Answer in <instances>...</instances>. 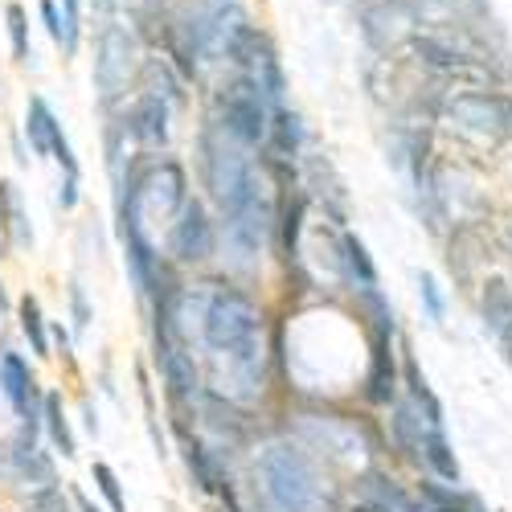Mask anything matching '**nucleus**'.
Returning <instances> with one entry per match:
<instances>
[{"mask_svg":"<svg viewBox=\"0 0 512 512\" xmlns=\"http://www.w3.org/2000/svg\"><path fill=\"white\" fill-rule=\"evenodd\" d=\"M205 340L213 349H226L238 357L242 373L259 381V308L238 291H213L205 308Z\"/></svg>","mask_w":512,"mask_h":512,"instance_id":"1","label":"nucleus"},{"mask_svg":"<svg viewBox=\"0 0 512 512\" xmlns=\"http://www.w3.org/2000/svg\"><path fill=\"white\" fill-rule=\"evenodd\" d=\"M29 512H70V500L54 488V484H46V488H41V492H33L29 496V504H25Z\"/></svg>","mask_w":512,"mask_h":512,"instance_id":"25","label":"nucleus"},{"mask_svg":"<svg viewBox=\"0 0 512 512\" xmlns=\"http://www.w3.org/2000/svg\"><path fill=\"white\" fill-rule=\"evenodd\" d=\"M95 480H99L103 496L111 500V508H115V512H127V500H123V492H119V480H115V472H111L107 463H95Z\"/></svg>","mask_w":512,"mask_h":512,"instance_id":"26","label":"nucleus"},{"mask_svg":"<svg viewBox=\"0 0 512 512\" xmlns=\"http://www.w3.org/2000/svg\"><path fill=\"white\" fill-rule=\"evenodd\" d=\"M226 132L242 144H263L271 123H267V99L259 87H234L226 99Z\"/></svg>","mask_w":512,"mask_h":512,"instance_id":"4","label":"nucleus"},{"mask_svg":"<svg viewBox=\"0 0 512 512\" xmlns=\"http://www.w3.org/2000/svg\"><path fill=\"white\" fill-rule=\"evenodd\" d=\"M484 320L492 332H504L512 324V291L504 279H488L484 287Z\"/></svg>","mask_w":512,"mask_h":512,"instance_id":"13","label":"nucleus"},{"mask_svg":"<svg viewBox=\"0 0 512 512\" xmlns=\"http://www.w3.org/2000/svg\"><path fill=\"white\" fill-rule=\"evenodd\" d=\"M78 29H82V5L78 0H62V50H78Z\"/></svg>","mask_w":512,"mask_h":512,"instance_id":"23","label":"nucleus"},{"mask_svg":"<svg viewBox=\"0 0 512 512\" xmlns=\"http://www.w3.org/2000/svg\"><path fill=\"white\" fill-rule=\"evenodd\" d=\"M160 369H164V381L173 386V394L177 398H189L193 390H197V369H193V361L173 345L168 336H160Z\"/></svg>","mask_w":512,"mask_h":512,"instance_id":"10","label":"nucleus"},{"mask_svg":"<svg viewBox=\"0 0 512 512\" xmlns=\"http://www.w3.org/2000/svg\"><path fill=\"white\" fill-rule=\"evenodd\" d=\"M259 472H263L267 496L279 512H320V484L300 451L271 447L259 459Z\"/></svg>","mask_w":512,"mask_h":512,"instance_id":"2","label":"nucleus"},{"mask_svg":"<svg viewBox=\"0 0 512 512\" xmlns=\"http://www.w3.org/2000/svg\"><path fill=\"white\" fill-rule=\"evenodd\" d=\"M304 197L300 201H291L287 205V218H283V246H287V254H295V246H300V226H304Z\"/></svg>","mask_w":512,"mask_h":512,"instance_id":"24","label":"nucleus"},{"mask_svg":"<svg viewBox=\"0 0 512 512\" xmlns=\"http://www.w3.org/2000/svg\"><path fill=\"white\" fill-rule=\"evenodd\" d=\"M394 431H398L402 451H410V455L422 451V418H414V406L402 402V406L394 410Z\"/></svg>","mask_w":512,"mask_h":512,"instance_id":"19","label":"nucleus"},{"mask_svg":"<svg viewBox=\"0 0 512 512\" xmlns=\"http://www.w3.org/2000/svg\"><path fill=\"white\" fill-rule=\"evenodd\" d=\"M418 287H422V304H426V316H431L435 324L443 320V295H439V283H435V275H422L418 279Z\"/></svg>","mask_w":512,"mask_h":512,"instance_id":"27","label":"nucleus"},{"mask_svg":"<svg viewBox=\"0 0 512 512\" xmlns=\"http://www.w3.org/2000/svg\"><path fill=\"white\" fill-rule=\"evenodd\" d=\"M394 328L377 324V336H373V373H369V398L373 402H390L394 398V386H398V373H394Z\"/></svg>","mask_w":512,"mask_h":512,"instance_id":"7","label":"nucleus"},{"mask_svg":"<svg viewBox=\"0 0 512 512\" xmlns=\"http://www.w3.org/2000/svg\"><path fill=\"white\" fill-rule=\"evenodd\" d=\"M173 250H177V259H185V263L209 259L213 230H209V218H205V209L197 201H185V209H181V222L173 230Z\"/></svg>","mask_w":512,"mask_h":512,"instance_id":"6","label":"nucleus"},{"mask_svg":"<svg viewBox=\"0 0 512 512\" xmlns=\"http://www.w3.org/2000/svg\"><path fill=\"white\" fill-rule=\"evenodd\" d=\"M78 512H103V508H95L87 496H78Z\"/></svg>","mask_w":512,"mask_h":512,"instance_id":"33","label":"nucleus"},{"mask_svg":"<svg viewBox=\"0 0 512 512\" xmlns=\"http://www.w3.org/2000/svg\"><path fill=\"white\" fill-rule=\"evenodd\" d=\"M189 467H197L201 488H213V484H218V480H213V472H209V463H205V451H201L197 443H189Z\"/></svg>","mask_w":512,"mask_h":512,"instance_id":"28","label":"nucleus"},{"mask_svg":"<svg viewBox=\"0 0 512 512\" xmlns=\"http://www.w3.org/2000/svg\"><path fill=\"white\" fill-rule=\"evenodd\" d=\"M500 336V349H504V357H508V365H512V324L504 328V332H496Z\"/></svg>","mask_w":512,"mask_h":512,"instance_id":"31","label":"nucleus"},{"mask_svg":"<svg viewBox=\"0 0 512 512\" xmlns=\"http://www.w3.org/2000/svg\"><path fill=\"white\" fill-rule=\"evenodd\" d=\"M74 185H78V177H66V185H62V205L70 209L74 201H78V193H74Z\"/></svg>","mask_w":512,"mask_h":512,"instance_id":"30","label":"nucleus"},{"mask_svg":"<svg viewBox=\"0 0 512 512\" xmlns=\"http://www.w3.org/2000/svg\"><path fill=\"white\" fill-rule=\"evenodd\" d=\"M410 50H414L426 66H435V70H447V74H451V70H467V62H463L455 50H447L443 41H435V37H414Z\"/></svg>","mask_w":512,"mask_h":512,"instance_id":"15","label":"nucleus"},{"mask_svg":"<svg viewBox=\"0 0 512 512\" xmlns=\"http://www.w3.org/2000/svg\"><path fill=\"white\" fill-rule=\"evenodd\" d=\"M275 148L279 156H295L300 152V140H304V127H300V115H291L287 107H275Z\"/></svg>","mask_w":512,"mask_h":512,"instance_id":"18","label":"nucleus"},{"mask_svg":"<svg viewBox=\"0 0 512 512\" xmlns=\"http://www.w3.org/2000/svg\"><path fill=\"white\" fill-rule=\"evenodd\" d=\"M127 66H132V41H127L123 29H107L103 33V46H99V62H95V82H99V95L111 103L123 82H127Z\"/></svg>","mask_w":512,"mask_h":512,"instance_id":"5","label":"nucleus"},{"mask_svg":"<svg viewBox=\"0 0 512 512\" xmlns=\"http://www.w3.org/2000/svg\"><path fill=\"white\" fill-rule=\"evenodd\" d=\"M132 136L140 140V144H164L168 140V107H164V99H156V95H144L136 107H132Z\"/></svg>","mask_w":512,"mask_h":512,"instance_id":"8","label":"nucleus"},{"mask_svg":"<svg viewBox=\"0 0 512 512\" xmlns=\"http://www.w3.org/2000/svg\"><path fill=\"white\" fill-rule=\"evenodd\" d=\"M447 115L472 136H504L512 127V107L496 95H455Z\"/></svg>","mask_w":512,"mask_h":512,"instance_id":"3","label":"nucleus"},{"mask_svg":"<svg viewBox=\"0 0 512 512\" xmlns=\"http://www.w3.org/2000/svg\"><path fill=\"white\" fill-rule=\"evenodd\" d=\"M13 459H17V467L29 476V480H37V484H54V467H50V459L37 451V443H33V435L29 439H21L17 447H13Z\"/></svg>","mask_w":512,"mask_h":512,"instance_id":"16","label":"nucleus"},{"mask_svg":"<svg viewBox=\"0 0 512 512\" xmlns=\"http://www.w3.org/2000/svg\"><path fill=\"white\" fill-rule=\"evenodd\" d=\"M21 328H25V336L33 340V353L46 357V353H50V340H46V324H41L37 300H25V304H21Z\"/></svg>","mask_w":512,"mask_h":512,"instance_id":"20","label":"nucleus"},{"mask_svg":"<svg viewBox=\"0 0 512 512\" xmlns=\"http://www.w3.org/2000/svg\"><path fill=\"white\" fill-rule=\"evenodd\" d=\"M58 119H54V111L41 103V99H33L29 103V115H25V132H29V144H33V152L37 156H50L54 152V132H58Z\"/></svg>","mask_w":512,"mask_h":512,"instance_id":"11","label":"nucleus"},{"mask_svg":"<svg viewBox=\"0 0 512 512\" xmlns=\"http://www.w3.org/2000/svg\"><path fill=\"white\" fill-rule=\"evenodd\" d=\"M422 459L431 463L443 480H459V459H455V451H451V443L443 439L439 426H431V431L422 435Z\"/></svg>","mask_w":512,"mask_h":512,"instance_id":"12","label":"nucleus"},{"mask_svg":"<svg viewBox=\"0 0 512 512\" xmlns=\"http://www.w3.org/2000/svg\"><path fill=\"white\" fill-rule=\"evenodd\" d=\"M41 21H46V29H50V37L62 46V13H58V5L54 0H41Z\"/></svg>","mask_w":512,"mask_h":512,"instance_id":"29","label":"nucleus"},{"mask_svg":"<svg viewBox=\"0 0 512 512\" xmlns=\"http://www.w3.org/2000/svg\"><path fill=\"white\" fill-rule=\"evenodd\" d=\"M0 377H5V390H9L13 406L25 414V410H29V390H33V377H29V369L21 365V357L5 353V361H0Z\"/></svg>","mask_w":512,"mask_h":512,"instance_id":"14","label":"nucleus"},{"mask_svg":"<svg viewBox=\"0 0 512 512\" xmlns=\"http://www.w3.org/2000/svg\"><path fill=\"white\" fill-rule=\"evenodd\" d=\"M5 21H9V37H13V58L17 62H29L33 54H29V21H25V9L21 5H9Z\"/></svg>","mask_w":512,"mask_h":512,"instance_id":"21","label":"nucleus"},{"mask_svg":"<svg viewBox=\"0 0 512 512\" xmlns=\"http://www.w3.org/2000/svg\"><path fill=\"white\" fill-rule=\"evenodd\" d=\"M353 512H390V504H353Z\"/></svg>","mask_w":512,"mask_h":512,"instance_id":"32","label":"nucleus"},{"mask_svg":"<svg viewBox=\"0 0 512 512\" xmlns=\"http://www.w3.org/2000/svg\"><path fill=\"white\" fill-rule=\"evenodd\" d=\"M46 422H50V435H54V443L62 447V455H74V435H70V426H66L62 402H58L54 394L46 398Z\"/></svg>","mask_w":512,"mask_h":512,"instance_id":"22","label":"nucleus"},{"mask_svg":"<svg viewBox=\"0 0 512 512\" xmlns=\"http://www.w3.org/2000/svg\"><path fill=\"white\" fill-rule=\"evenodd\" d=\"M340 250H345V267H349V275L357 279V287H361V291L377 287V271H373V263H369V254H365L361 238L345 234V242H340Z\"/></svg>","mask_w":512,"mask_h":512,"instance_id":"17","label":"nucleus"},{"mask_svg":"<svg viewBox=\"0 0 512 512\" xmlns=\"http://www.w3.org/2000/svg\"><path fill=\"white\" fill-rule=\"evenodd\" d=\"M250 74H254V87H259V95L271 107H283V70H279L275 50L267 46V37L259 41V50H254V58H250Z\"/></svg>","mask_w":512,"mask_h":512,"instance_id":"9","label":"nucleus"}]
</instances>
